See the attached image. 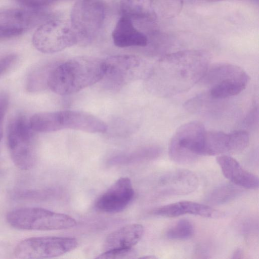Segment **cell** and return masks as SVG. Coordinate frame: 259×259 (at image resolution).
Wrapping results in <instances>:
<instances>
[{"mask_svg":"<svg viewBox=\"0 0 259 259\" xmlns=\"http://www.w3.org/2000/svg\"><path fill=\"white\" fill-rule=\"evenodd\" d=\"M78 39L70 24L60 19H48L40 24L32 36L38 51L53 54L76 44Z\"/></svg>","mask_w":259,"mask_h":259,"instance_id":"ba28073f","label":"cell"},{"mask_svg":"<svg viewBox=\"0 0 259 259\" xmlns=\"http://www.w3.org/2000/svg\"><path fill=\"white\" fill-rule=\"evenodd\" d=\"M141 258H155L156 257L153 255H149V256H143V257H141Z\"/></svg>","mask_w":259,"mask_h":259,"instance_id":"4dcf8cb0","label":"cell"},{"mask_svg":"<svg viewBox=\"0 0 259 259\" xmlns=\"http://www.w3.org/2000/svg\"><path fill=\"white\" fill-rule=\"evenodd\" d=\"M183 6V0H156V13L164 18L177 16Z\"/></svg>","mask_w":259,"mask_h":259,"instance_id":"603a6c76","label":"cell"},{"mask_svg":"<svg viewBox=\"0 0 259 259\" xmlns=\"http://www.w3.org/2000/svg\"><path fill=\"white\" fill-rule=\"evenodd\" d=\"M136 255V251L132 247L105 251L97 258H135Z\"/></svg>","mask_w":259,"mask_h":259,"instance_id":"d4e9b609","label":"cell"},{"mask_svg":"<svg viewBox=\"0 0 259 259\" xmlns=\"http://www.w3.org/2000/svg\"><path fill=\"white\" fill-rule=\"evenodd\" d=\"M17 55L9 54L0 57V77L6 72L15 63Z\"/></svg>","mask_w":259,"mask_h":259,"instance_id":"4316f807","label":"cell"},{"mask_svg":"<svg viewBox=\"0 0 259 259\" xmlns=\"http://www.w3.org/2000/svg\"><path fill=\"white\" fill-rule=\"evenodd\" d=\"M104 60L79 56L68 60L50 72L47 85L56 94L71 95L102 80L105 75Z\"/></svg>","mask_w":259,"mask_h":259,"instance_id":"7a4b0ae2","label":"cell"},{"mask_svg":"<svg viewBox=\"0 0 259 259\" xmlns=\"http://www.w3.org/2000/svg\"><path fill=\"white\" fill-rule=\"evenodd\" d=\"M12 37V36L7 33L0 31V39Z\"/></svg>","mask_w":259,"mask_h":259,"instance_id":"f546056e","label":"cell"},{"mask_svg":"<svg viewBox=\"0 0 259 259\" xmlns=\"http://www.w3.org/2000/svg\"><path fill=\"white\" fill-rule=\"evenodd\" d=\"M206 131L203 123L198 121L181 125L170 140L169 158L178 163L189 164L203 156Z\"/></svg>","mask_w":259,"mask_h":259,"instance_id":"8992f818","label":"cell"},{"mask_svg":"<svg viewBox=\"0 0 259 259\" xmlns=\"http://www.w3.org/2000/svg\"><path fill=\"white\" fill-rule=\"evenodd\" d=\"M8 224L19 230L50 231L71 228L76 226L71 217L40 207H21L9 211Z\"/></svg>","mask_w":259,"mask_h":259,"instance_id":"3957f363","label":"cell"},{"mask_svg":"<svg viewBox=\"0 0 259 259\" xmlns=\"http://www.w3.org/2000/svg\"><path fill=\"white\" fill-rule=\"evenodd\" d=\"M194 232V225L187 219H181L171 226L166 231L167 238L172 240H183L191 238Z\"/></svg>","mask_w":259,"mask_h":259,"instance_id":"7402d4cb","label":"cell"},{"mask_svg":"<svg viewBox=\"0 0 259 259\" xmlns=\"http://www.w3.org/2000/svg\"><path fill=\"white\" fill-rule=\"evenodd\" d=\"M216 161L224 176L232 184L245 189L258 188V177L244 169L230 155H218Z\"/></svg>","mask_w":259,"mask_h":259,"instance_id":"5bb4252c","label":"cell"},{"mask_svg":"<svg viewBox=\"0 0 259 259\" xmlns=\"http://www.w3.org/2000/svg\"><path fill=\"white\" fill-rule=\"evenodd\" d=\"M232 155L229 133L206 131L203 156Z\"/></svg>","mask_w":259,"mask_h":259,"instance_id":"d6986e66","label":"cell"},{"mask_svg":"<svg viewBox=\"0 0 259 259\" xmlns=\"http://www.w3.org/2000/svg\"><path fill=\"white\" fill-rule=\"evenodd\" d=\"M104 60L106 64L105 77L108 76L117 81L137 77L140 71H142V61L134 55H116Z\"/></svg>","mask_w":259,"mask_h":259,"instance_id":"2e32d148","label":"cell"},{"mask_svg":"<svg viewBox=\"0 0 259 259\" xmlns=\"http://www.w3.org/2000/svg\"><path fill=\"white\" fill-rule=\"evenodd\" d=\"M104 0H77L70 14V25L79 39L91 40L100 31L106 16Z\"/></svg>","mask_w":259,"mask_h":259,"instance_id":"52a82bcc","label":"cell"},{"mask_svg":"<svg viewBox=\"0 0 259 259\" xmlns=\"http://www.w3.org/2000/svg\"><path fill=\"white\" fill-rule=\"evenodd\" d=\"M46 1L49 2V3H51L52 2H53L54 0H46Z\"/></svg>","mask_w":259,"mask_h":259,"instance_id":"d6a6232c","label":"cell"},{"mask_svg":"<svg viewBox=\"0 0 259 259\" xmlns=\"http://www.w3.org/2000/svg\"><path fill=\"white\" fill-rule=\"evenodd\" d=\"M242 193V189L233 184H224L213 189L207 196L210 204L219 205L230 202Z\"/></svg>","mask_w":259,"mask_h":259,"instance_id":"44dd1931","label":"cell"},{"mask_svg":"<svg viewBox=\"0 0 259 259\" xmlns=\"http://www.w3.org/2000/svg\"><path fill=\"white\" fill-rule=\"evenodd\" d=\"M204 50H188L162 56L147 76L149 88L155 95L167 98L185 93L199 82L209 66Z\"/></svg>","mask_w":259,"mask_h":259,"instance_id":"6da1fadb","label":"cell"},{"mask_svg":"<svg viewBox=\"0 0 259 259\" xmlns=\"http://www.w3.org/2000/svg\"><path fill=\"white\" fill-rule=\"evenodd\" d=\"M202 80L208 85L211 98L222 99L240 93L247 85L249 77L241 67L223 63L209 66Z\"/></svg>","mask_w":259,"mask_h":259,"instance_id":"5b68a950","label":"cell"},{"mask_svg":"<svg viewBox=\"0 0 259 259\" xmlns=\"http://www.w3.org/2000/svg\"><path fill=\"white\" fill-rule=\"evenodd\" d=\"M144 231L143 226L139 224H133L122 227L107 236L103 248L105 251L132 248L141 240Z\"/></svg>","mask_w":259,"mask_h":259,"instance_id":"ac0fdd59","label":"cell"},{"mask_svg":"<svg viewBox=\"0 0 259 259\" xmlns=\"http://www.w3.org/2000/svg\"><path fill=\"white\" fill-rule=\"evenodd\" d=\"M7 145L12 160L22 170L32 168L36 162L34 131L22 114L14 117L7 131Z\"/></svg>","mask_w":259,"mask_h":259,"instance_id":"277c9868","label":"cell"},{"mask_svg":"<svg viewBox=\"0 0 259 259\" xmlns=\"http://www.w3.org/2000/svg\"><path fill=\"white\" fill-rule=\"evenodd\" d=\"M209 2H216V1H223V0H207Z\"/></svg>","mask_w":259,"mask_h":259,"instance_id":"1f68e13d","label":"cell"},{"mask_svg":"<svg viewBox=\"0 0 259 259\" xmlns=\"http://www.w3.org/2000/svg\"><path fill=\"white\" fill-rule=\"evenodd\" d=\"M241 255H242L241 251L239 249H238L237 250H236L234 252V253L233 255V258H240Z\"/></svg>","mask_w":259,"mask_h":259,"instance_id":"f1b7e54d","label":"cell"},{"mask_svg":"<svg viewBox=\"0 0 259 259\" xmlns=\"http://www.w3.org/2000/svg\"><path fill=\"white\" fill-rule=\"evenodd\" d=\"M154 215L174 218L189 214L207 218H218L223 213L205 204L191 201H181L157 208L152 211Z\"/></svg>","mask_w":259,"mask_h":259,"instance_id":"9a60e30c","label":"cell"},{"mask_svg":"<svg viewBox=\"0 0 259 259\" xmlns=\"http://www.w3.org/2000/svg\"><path fill=\"white\" fill-rule=\"evenodd\" d=\"M158 185L165 195H186L194 191L198 185L197 176L186 169H175L160 178Z\"/></svg>","mask_w":259,"mask_h":259,"instance_id":"4fadbf2b","label":"cell"},{"mask_svg":"<svg viewBox=\"0 0 259 259\" xmlns=\"http://www.w3.org/2000/svg\"><path fill=\"white\" fill-rule=\"evenodd\" d=\"M123 15L130 18L154 19L156 14V0H121Z\"/></svg>","mask_w":259,"mask_h":259,"instance_id":"ffe728a7","label":"cell"},{"mask_svg":"<svg viewBox=\"0 0 259 259\" xmlns=\"http://www.w3.org/2000/svg\"><path fill=\"white\" fill-rule=\"evenodd\" d=\"M17 3L26 7L33 10H39L50 3L46 0H15Z\"/></svg>","mask_w":259,"mask_h":259,"instance_id":"83f0119b","label":"cell"},{"mask_svg":"<svg viewBox=\"0 0 259 259\" xmlns=\"http://www.w3.org/2000/svg\"><path fill=\"white\" fill-rule=\"evenodd\" d=\"M9 97L7 93H0V141L3 136L4 122L8 108Z\"/></svg>","mask_w":259,"mask_h":259,"instance_id":"484cf974","label":"cell"},{"mask_svg":"<svg viewBox=\"0 0 259 259\" xmlns=\"http://www.w3.org/2000/svg\"><path fill=\"white\" fill-rule=\"evenodd\" d=\"M77 245V240L72 237H31L23 240L16 245L14 255L16 258L22 259L51 258L72 251Z\"/></svg>","mask_w":259,"mask_h":259,"instance_id":"9c48e42d","label":"cell"},{"mask_svg":"<svg viewBox=\"0 0 259 259\" xmlns=\"http://www.w3.org/2000/svg\"><path fill=\"white\" fill-rule=\"evenodd\" d=\"M112 37L115 46L119 48L145 47L148 43L146 36L135 27L131 18L125 15L115 24Z\"/></svg>","mask_w":259,"mask_h":259,"instance_id":"e0dca14e","label":"cell"},{"mask_svg":"<svg viewBox=\"0 0 259 259\" xmlns=\"http://www.w3.org/2000/svg\"><path fill=\"white\" fill-rule=\"evenodd\" d=\"M132 182L127 177L119 178L97 200L96 207L106 213H116L124 209L134 196Z\"/></svg>","mask_w":259,"mask_h":259,"instance_id":"8fae6325","label":"cell"},{"mask_svg":"<svg viewBox=\"0 0 259 259\" xmlns=\"http://www.w3.org/2000/svg\"><path fill=\"white\" fill-rule=\"evenodd\" d=\"M39 10L10 9L0 11V31L18 36L48 20Z\"/></svg>","mask_w":259,"mask_h":259,"instance_id":"30bf717a","label":"cell"},{"mask_svg":"<svg viewBox=\"0 0 259 259\" xmlns=\"http://www.w3.org/2000/svg\"><path fill=\"white\" fill-rule=\"evenodd\" d=\"M232 154H239L245 150L249 143L248 133L238 130L229 133Z\"/></svg>","mask_w":259,"mask_h":259,"instance_id":"cb8c5ba5","label":"cell"},{"mask_svg":"<svg viewBox=\"0 0 259 259\" xmlns=\"http://www.w3.org/2000/svg\"><path fill=\"white\" fill-rule=\"evenodd\" d=\"M57 113L60 130L71 129L90 133H103L108 129L102 120L88 112L64 110Z\"/></svg>","mask_w":259,"mask_h":259,"instance_id":"7c38bea8","label":"cell"}]
</instances>
